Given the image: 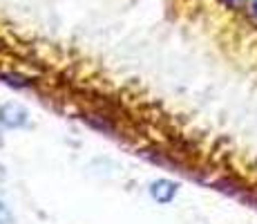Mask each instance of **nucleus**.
Wrapping results in <instances>:
<instances>
[{"label": "nucleus", "instance_id": "nucleus-1", "mask_svg": "<svg viewBox=\"0 0 257 224\" xmlns=\"http://www.w3.org/2000/svg\"><path fill=\"white\" fill-rule=\"evenodd\" d=\"M0 123L7 128H23L27 126V110L16 103H7L0 108Z\"/></svg>", "mask_w": 257, "mask_h": 224}, {"label": "nucleus", "instance_id": "nucleus-2", "mask_svg": "<svg viewBox=\"0 0 257 224\" xmlns=\"http://www.w3.org/2000/svg\"><path fill=\"white\" fill-rule=\"evenodd\" d=\"M177 188L179 186H177L175 182H170V179H157L150 186V195L159 204H170L177 195Z\"/></svg>", "mask_w": 257, "mask_h": 224}, {"label": "nucleus", "instance_id": "nucleus-3", "mask_svg": "<svg viewBox=\"0 0 257 224\" xmlns=\"http://www.w3.org/2000/svg\"><path fill=\"white\" fill-rule=\"evenodd\" d=\"M0 224H14V213L9 211L3 200H0Z\"/></svg>", "mask_w": 257, "mask_h": 224}, {"label": "nucleus", "instance_id": "nucleus-4", "mask_svg": "<svg viewBox=\"0 0 257 224\" xmlns=\"http://www.w3.org/2000/svg\"><path fill=\"white\" fill-rule=\"evenodd\" d=\"M253 12L257 14V0H253Z\"/></svg>", "mask_w": 257, "mask_h": 224}]
</instances>
